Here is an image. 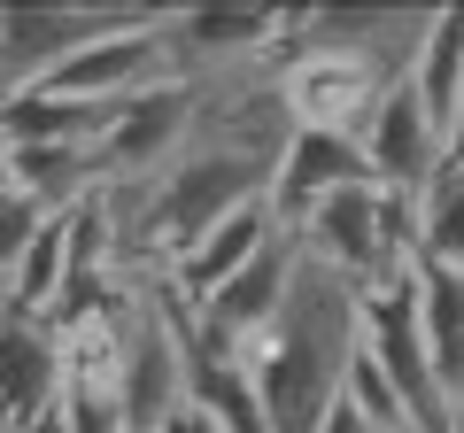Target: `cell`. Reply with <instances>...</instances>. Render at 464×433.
Listing matches in <instances>:
<instances>
[{
    "instance_id": "cell-1",
    "label": "cell",
    "mask_w": 464,
    "mask_h": 433,
    "mask_svg": "<svg viewBox=\"0 0 464 433\" xmlns=\"http://www.w3.org/2000/svg\"><path fill=\"white\" fill-rule=\"evenodd\" d=\"M356 341H364V325H356V286H341L310 255H295L279 317L240 356V371L256 387V410H264V433H317V418L341 395V371L356 356Z\"/></svg>"
},
{
    "instance_id": "cell-2",
    "label": "cell",
    "mask_w": 464,
    "mask_h": 433,
    "mask_svg": "<svg viewBox=\"0 0 464 433\" xmlns=\"http://www.w3.org/2000/svg\"><path fill=\"white\" fill-rule=\"evenodd\" d=\"M286 240H295L317 271H333L341 286L364 294V286L395 279V271L411 264V201L380 194V186H341V194H325Z\"/></svg>"
},
{
    "instance_id": "cell-3",
    "label": "cell",
    "mask_w": 464,
    "mask_h": 433,
    "mask_svg": "<svg viewBox=\"0 0 464 433\" xmlns=\"http://www.w3.org/2000/svg\"><path fill=\"white\" fill-rule=\"evenodd\" d=\"M163 16V8H70V0H39V8H0V101L32 93L54 63H70L78 47L109 32Z\"/></svg>"
},
{
    "instance_id": "cell-4",
    "label": "cell",
    "mask_w": 464,
    "mask_h": 433,
    "mask_svg": "<svg viewBox=\"0 0 464 433\" xmlns=\"http://www.w3.org/2000/svg\"><path fill=\"white\" fill-rule=\"evenodd\" d=\"M295 240L286 233H271L264 248L248 255V264L232 271L225 286H217L209 302H194V310H186V325H194V341L209 356H225V364H240V356L256 349V341H264V325L271 317H279V302H286V279H295Z\"/></svg>"
},
{
    "instance_id": "cell-5",
    "label": "cell",
    "mask_w": 464,
    "mask_h": 433,
    "mask_svg": "<svg viewBox=\"0 0 464 433\" xmlns=\"http://www.w3.org/2000/svg\"><path fill=\"white\" fill-rule=\"evenodd\" d=\"M201 85H148L109 117V132L93 140V186H148L170 155L186 148Z\"/></svg>"
},
{
    "instance_id": "cell-6",
    "label": "cell",
    "mask_w": 464,
    "mask_h": 433,
    "mask_svg": "<svg viewBox=\"0 0 464 433\" xmlns=\"http://www.w3.org/2000/svg\"><path fill=\"white\" fill-rule=\"evenodd\" d=\"M356 155H364V178L380 186V194L395 201H418L433 186V170L449 163L441 155V132L426 124V109L411 101V85H387L380 101H372V117L356 124Z\"/></svg>"
},
{
    "instance_id": "cell-7",
    "label": "cell",
    "mask_w": 464,
    "mask_h": 433,
    "mask_svg": "<svg viewBox=\"0 0 464 433\" xmlns=\"http://www.w3.org/2000/svg\"><path fill=\"white\" fill-rule=\"evenodd\" d=\"M341 186H372L356 140H341V132H302V124H295L286 148H279V170H271V186H264V209H271L279 233H295L302 216H310L325 194H341Z\"/></svg>"
},
{
    "instance_id": "cell-8",
    "label": "cell",
    "mask_w": 464,
    "mask_h": 433,
    "mask_svg": "<svg viewBox=\"0 0 464 433\" xmlns=\"http://www.w3.org/2000/svg\"><path fill=\"white\" fill-rule=\"evenodd\" d=\"M271 233H279V225H271V209H264V201H248V209H232V216H217L209 233H201L194 248L179 255V264H163V286H170V294L186 302V310H194V302H209L217 286H225L232 271L248 264V255L264 248Z\"/></svg>"
},
{
    "instance_id": "cell-9",
    "label": "cell",
    "mask_w": 464,
    "mask_h": 433,
    "mask_svg": "<svg viewBox=\"0 0 464 433\" xmlns=\"http://www.w3.org/2000/svg\"><path fill=\"white\" fill-rule=\"evenodd\" d=\"M411 286H418L426 371H433V387H441L449 418H464V279L457 271H433V264H411Z\"/></svg>"
},
{
    "instance_id": "cell-10",
    "label": "cell",
    "mask_w": 464,
    "mask_h": 433,
    "mask_svg": "<svg viewBox=\"0 0 464 433\" xmlns=\"http://www.w3.org/2000/svg\"><path fill=\"white\" fill-rule=\"evenodd\" d=\"M402 85L426 109V124L449 140L457 101H464V8H426V32H418L411 63H402Z\"/></svg>"
},
{
    "instance_id": "cell-11",
    "label": "cell",
    "mask_w": 464,
    "mask_h": 433,
    "mask_svg": "<svg viewBox=\"0 0 464 433\" xmlns=\"http://www.w3.org/2000/svg\"><path fill=\"white\" fill-rule=\"evenodd\" d=\"M54 395H63V341L39 317L8 310V325H0V410L24 418L39 402H54Z\"/></svg>"
},
{
    "instance_id": "cell-12",
    "label": "cell",
    "mask_w": 464,
    "mask_h": 433,
    "mask_svg": "<svg viewBox=\"0 0 464 433\" xmlns=\"http://www.w3.org/2000/svg\"><path fill=\"white\" fill-rule=\"evenodd\" d=\"M8 194L32 201L39 216H63L78 194H93V148H0Z\"/></svg>"
},
{
    "instance_id": "cell-13",
    "label": "cell",
    "mask_w": 464,
    "mask_h": 433,
    "mask_svg": "<svg viewBox=\"0 0 464 433\" xmlns=\"http://www.w3.org/2000/svg\"><path fill=\"white\" fill-rule=\"evenodd\" d=\"M411 264L464 279V170H433V186L411 201Z\"/></svg>"
},
{
    "instance_id": "cell-14",
    "label": "cell",
    "mask_w": 464,
    "mask_h": 433,
    "mask_svg": "<svg viewBox=\"0 0 464 433\" xmlns=\"http://www.w3.org/2000/svg\"><path fill=\"white\" fill-rule=\"evenodd\" d=\"M47 225V216L32 209V201H16V194H0V286H8V271L24 264V248H32V233Z\"/></svg>"
},
{
    "instance_id": "cell-15",
    "label": "cell",
    "mask_w": 464,
    "mask_h": 433,
    "mask_svg": "<svg viewBox=\"0 0 464 433\" xmlns=\"http://www.w3.org/2000/svg\"><path fill=\"white\" fill-rule=\"evenodd\" d=\"M8 433H70V418H63V395H54V402H39V410H24Z\"/></svg>"
},
{
    "instance_id": "cell-16",
    "label": "cell",
    "mask_w": 464,
    "mask_h": 433,
    "mask_svg": "<svg viewBox=\"0 0 464 433\" xmlns=\"http://www.w3.org/2000/svg\"><path fill=\"white\" fill-rule=\"evenodd\" d=\"M155 433H217V426H209V418L194 410V402H179V410H170V418H163Z\"/></svg>"
},
{
    "instance_id": "cell-17",
    "label": "cell",
    "mask_w": 464,
    "mask_h": 433,
    "mask_svg": "<svg viewBox=\"0 0 464 433\" xmlns=\"http://www.w3.org/2000/svg\"><path fill=\"white\" fill-rule=\"evenodd\" d=\"M441 155H449V170H464V101H457V124H449V140H441Z\"/></svg>"
},
{
    "instance_id": "cell-18",
    "label": "cell",
    "mask_w": 464,
    "mask_h": 433,
    "mask_svg": "<svg viewBox=\"0 0 464 433\" xmlns=\"http://www.w3.org/2000/svg\"><path fill=\"white\" fill-rule=\"evenodd\" d=\"M8 310H16V302H8V286H0V325H8Z\"/></svg>"
},
{
    "instance_id": "cell-19",
    "label": "cell",
    "mask_w": 464,
    "mask_h": 433,
    "mask_svg": "<svg viewBox=\"0 0 464 433\" xmlns=\"http://www.w3.org/2000/svg\"><path fill=\"white\" fill-rule=\"evenodd\" d=\"M449 433H464V418H457V426H449Z\"/></svg>"
}]
</instances>
